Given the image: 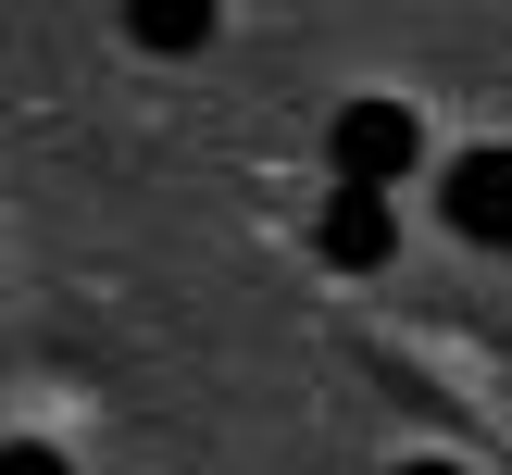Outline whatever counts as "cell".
<instances>
[{
  "instance_id": "obj_1",
  "label": "cell",
  "mask_w": 512,
  "mask_h": 475,
  "mask_svg": "<svg viewBox=\"0 0 512 475\" xmlns=\"http://www.w3.org/2000/svg\"><path fill=\"white\" fill-rule=\"evenodd\" d=\"M413 163H425L413 100H338V113H325V175H350V188H400Z\"/></svg>"
},
{
  "instance_id": "obj_2",
  "label": "cell",
  "mask_w": 512,
  "mask_h": 475,
  "mask_svg": "<svg viewBox=\"0 0 512 475\" xmlns=\"http://www.w3.org/2000/svg\"><path fill=\"white\" fill-rule=\"evenodd\" d=\"M313 250H325V263H350V275H375V263L400 250V188H350V175H338L325 213H313Z\"/></svg>"
},
{
  "instance_id": "obj_3",
  "label": "cell",
  "mask_w": 512,
  "mask_h": 475,
  "mask_svg": "<svg viewBox=\"0 0 512 475\" xmlns=\"http://www.w3.org/2000/svg\"><path fill=\"white\" fill-rule=\"evenodd\" d=\"M438 200H450V225H463L475 250H512V150H463V163L438 175Z\"/></svg>"
},
{
  "instance_id": "obj_4",
  "label": "cell",
  "mask_w": 512,
  "mask_h": 475,
  "mask_svg": "<svg viewBox=\"0 0 512 475\" xmlns=\"http://www.w3.org/2000/svg\"><path fill=\"white\" fill-rule=\"evenodd\" d=\"M213 0H125V38H138V50H163V63H175V50H213Z\"/></svg>"
},
{
  "instance_id": "obj_5",
  "label": "cell",
  "mask_w": 512,
  "mask_h": 475,
  "mask_svg": "<svg viewBox=\"0 0 512 475\" xmlns=\"http://www.w3.org/2000/svg\"><path fill=\"white\" fill-rule=\"evenodd\" d=\"M0 475H63V450L50 438H0Z\"/></svg>"
},
{
  "instance_id": "obj_6",
  "label": "cell",
  "mask_w": 512,
  "mask_h": 475,
  "mask_svg": "<svg viewBox=\"0 0 512 475\" xmlns=\"http://www.w3.org/2000/svg\"><path fill=\"white\" fill-rule=\"evenodd\" d=\"M400 475H463V463H400Z\"/></svg>"
}]
</instances>
